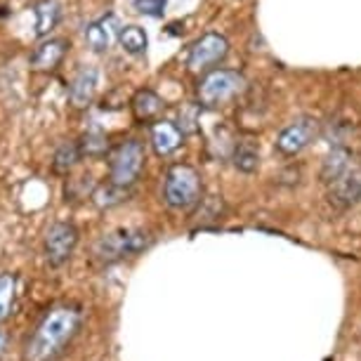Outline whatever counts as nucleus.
<instances>
[{
	"label": "nucleus",
	"mask_w": 361,
	"mask_h": 361,
	"mask_svg": "<svg viewBox=\"0 0 361 361\" xmlns=\"http://www.w3.org/2000/svg\"><path fill=\"white\" fill-rule=\"evenodd\" d=\"M92 201L97 203L99 208H114V206H118V203L128 201V187H118L109 180V185H102L94 189Z\"/></svg>",
	"instance_id": "a211bd4d"
},
{
	"label": "nucleus",
	"mask_w": 361,
	"mask_h": 361,
	"mask_svg": "<svg viewBox=\"0 0 361 361\" xmlns=\"http://www.w3.org/2000/svg\"><path fill=\"white\" fill-rule=\"evenodd\" d=\"M166 5L168 0H135L133 8L140 12V15H147V17H161L166 12Z\"/></svg>",
	"instance_id": "5701e85b"
},
{
	"label": "nucleus",
	"mask_w": 361,
	"mask_h": 361,
	"mask_svg": "<svg viewBox=\"0 0 361 361\" xmlns=\"http://www.w3.org/2000/svg\"><path fill=\"white\" fill-rule=\"evenodd\" d=\"M185 142V133L173 121H156L152 126V147L159 156H173Z\"/></svg>",
	"instance_id": "ddd939ff"
},
{
	"label": "nucleus",
	"mask_w": 361,
	"mask_h": 361,
	"mask_svg": "<svg viewBox=\"0 0 361 361\" xmlns=\"http://www.w3.org/2000/svg\"><path fill=\"white\" fill-rule=\"evenodd\" d=\"M319 137V121L317 118H298L286 126L276 137V149L286 156H295L310 147Z\"/></svg>",
	"instance_id": "6e6552de"
},
{
	"label": "nucleus",
	"mask_w": 361,
	"mask_h": 361,
	"mask_svg": "<svg viewBox=\"0 0 361 361\" xmlns=\"http://www.w3.org/2000/svg\"><path fill=\"white\" fill-rule=\"evenodd\" d=\"M149 241H152V236L142 229H116L99 238V243L94 246V255L102 262H116L121 257L142 253L149 246Z\"/></svg>",
	"instance_id": "39448f33"
},
{
	"label": "nucleus",
	"mask_w": 361,
	"mask_h": 361,
	"mask_svg": "<svg viewBox=\"0 0 361 361\" xmlns=\"http://www.w3.org/2000/svg\"><path fill=\"white\" fill-rule=\"evenodd\" d=\"M80 147L76 142H64L62 147L54 152V159H52V170L57 175H69L73 168H76V163L80 161Z\"/></svg>",
	"instance_id": "f3484780"
},
{
	"label": "nucleus",
	"mask_w": 361,
	"mask_h": 361,
	"mask_svg": "<svg viewBox=\"0 0 361 361\" xmlns=\"http://www.w3.org/2000/svg\"><path fill=\"white\" fill-rule=\"evenodd\" d=\"M5 347H8V336H5V331H0V357L5 354Z\"/></svg>",
	"instance_id": "b1692460"
},
{
	"label": "nucleus",
	"mask_w": 361,
	"mask_h": 361,
	"mask_svg": "<svg viewBox=\"0 0 361 361\" xmlns=\"http://www.w3.org/2000/svg\"><path fill=\"white\" fill-rule=\"evenodd\" d=\"M130 106H133L135 118L142 121V123H149V121L159 118L166 104H163V99L154 90H137L130 102Z\"/></svg>",
	"instance_id": "4468645a"
},
{
	"label": "nucleus",
	"mask_w": 361,
	"mask_h": 361,
	"mask_svg": "<svg viewBox=\"0 0 361 361\" xmlns=\"http://www.w3.org/2000/svg\"><path fill=\"white\" fill-rule=\"evenodd\" d=\"M234 166L243 173H255L257 166H260V154L250 145H238L234 152Z\"/></svg>",
	"instance_id": "412c9836"
},
{
	"label": "nucleus",
	"mask_w": 361,
	"mask_h": 361,
	"mask_svg": "<svg viewBox=\"0 0 361 361\" xmlns=\"http://www.w3.org/2000/svg\"><path fill=\"white\" fill-rule=\"evenodd\" d=\"M33 15H36V36H47L62 19V8L57 0H40L33 8Z\"/></svg>",
	"instance_id": "2eb2a0df"
},
{
	"label": "nucleus",
	"mask_w": 361,
	"mask_h": 361,
	"mask_svg": "<svg viewBox=\"0 0 361 361\" xmlns=\"http://www.w3.org/2000/svg\"><path fill=\"white\" fill-rule=\"evenodd\" d=\"M329 201L338 210L352 208L361 199V168H350L329 185Z\"/></svg>",
	"instance_id": "1a4fd4ad"
},
{
	"label": "nucleus",
	"mask_w": 361,
	"mask_h": 361,
	"mask_svg": "<svg viewBox=\"0 0 361 361\" xmlns=\"http://www.w3.org/2000/svg\"><path fill=\"white\" fill-rule=\"evenodd\" d=\"M80 147V154L83 156H102L109 149V142H106V135L99 133V130H92L83 135V140L78 142Z\"/></svg>",
	"instance_id": "4be33fe9"
},
{
	"label": "nucleus",
	"mask_w": 361,
	"mask_h": 361,
	"mask_svg": "<svg viewBox=\"0 0 361 361\" xmlns=\"http://www.w3.org/2000/svg\"><path fill=\"white\" fill-rule=\"evenodd\" d=\"M227 54H229L227 38L220 36V33H206V36H201L189 47L187 66H189V71H206L210 66L224 62Z\"/></svg>",
	"instance_id": "0eeeda50"
},
{
	"label": "nucleus",
	"mask_w": 361,
	"mask_h": 361,
	"mask_svg": "<svg viewBox=\"0 0 361 361\" xmlns=\"http://www.w3.org/2000/svg\"><path fill=\"white\" fill-rule=\"evenodd\" d=\"M118 43L128 54H142L147 50L149 38L145 29H140V26H126V29H121Z\"/></svg>",
	"instance_id": "6ab92c4d"
},
{
	"label": "nucleus",
	"mask_w": 361,
	"mask_h": 361,
	"mask_svg": "<svg viewBox=\"0 0 361 361\" xmlns=\"http://www.w3.org/2000/svg\"><path fill=\"white\" fill-rule=\"evenodd\" d=\"M350 161H352L350 149L336 147L329 156H326V161H324V166H322V180L326 182V185H331L333 180H338L340 175L347 173V170L352 168Z\"/></svg>",
	"instance_id": "dca6fc26"
},
{
	"label": "nucleus",
	"mask_w": 361,
	"mask_h": 361,
	"mask_svg": "<svg viewBox=\"0 0 361 361\" xmlns=\"http://www.w3.org/2000/svg\"><path fill=\"white\" fill-rule=\"evenodd\" d=\"M78 246V229L71 222H54L45 234V257L52 267H62L71 260Z\"/></svg>",
	"instance_id": "423d86ee"
},
{
	"label": "nucleus",
	"mask_w": 361,
	"mask_h": 361,
	"mask_svg": "<svg viewBox=\"0 0 361 361\" xmlns=\"http://www.w3.org/2000/svg\"><path fill=\"white\" fill-rule=\"evenodd\" d=\"M145 168V147L137 140L118 145L109 156V180L118 187H133Z\"/></svg>",
	"instance_id": "20e7f679"
},
{
	"label": "nucleus",
	"mask_w": 361,
	"mask_h": 361,
	"mask_svg": "<svg viewBox=\"0 0 361 361\" xmlns=\"http://www.w3.org/2000/svg\"><path fill=\"white\" fill-rule=\"evenodd\" d=\"M246 78L234 69H215L206 73L196 87V99L203 109H220L246 92Z\"/></svg>",
	"instance_id": "f03ea898"
},
{
	"label": "nucleus",
	"mask_w": 361,
	"mask_h": 361,
	"mask_svg": "<svg viewBox=\"0 0 361 361\" xmlns=\"http://www.w3.org/2000/svg\"><path fill=\"white\" fill-rule=\"evenodd\" d=\"M118 36H121V24H118V19H116V15L102 17L85 29V43L90 45L94 52L109 50V47L118 40Z\"/></svg>",
	"instance_id": "9b49d317"
},
{
	"label": "nucleus",
	"mask_w": 361,
	"mask_h": 361,
	"mask_svg": "<svg viewBox=\"0 0 361 361\" xmlns=\"http://www.w3.org/2000/svg\"><path fill=\"white\" fill-rule=\"evenodd\" d=\"M69 50V40L64 38H50L45 43H40L36 47V52L31 54L29 64L33 71H54L62 64L64 54Z\"/></svg>",
	"instance_id": "f8f14e48"
},
{
	"label": "nucleus",
	"mask_w": 361,
	"mask_h": 361,
	"mask_svg": "<svg viewBox=\"0 0 361 361\" xmlns=\"http://www.w3.org/2000/svg\"><path fill=\"white\" fill-rule=\"evenodd\" d=\"M163 199L170 208L187 210L201 199V175L199 170L187 163H175L168 168L163 182Z\"/></svg>",
	"instance_id": "7ed1b4c3"
},
{
	"label": "nucleus",
	"mask_w": 361,
	"mask_h": 361,
	"mask_svg": "<svg viewBox=\"0 0 361 361\" xmlns=\"http://www.w3.org/2000/svg\"><path fill=\"white\" fill-rule=\"evenodd\" d=\"M99 85V71L94 66H80L69 85V102L73 109H85L94 99Z\"/></svg>",
	"instance_id": "9d476101"
},
{
	"label": "nucleus",
	"mask_w": 361,
	"mask_h": 361,
	"mask_svg": "<svg viewBox=\"0 0 361 361\" xmlns=\"http://www.w3.org/2000/svg\"><path fill=\"white\" fill-rule=\"evenodd\" d=\"M80 312L76 307H54L40 319L26 347V361H52L76 336Z\"/></svg>",
	"instance_id": "f257e3e1"
},
{
	"label": "nucleus",
	"mask_w": 361,
	"mask_h": 361,
	"mask_svg": "<svg viewBox=\"0 0 361 361\" xmlns=\"http://www.w3.org/2000/svg\"><path fill=\"white\" fill-rule=\"evenodd\" d=\"M17 295V276L15 274H0V322L10 317L12 305Z\"/></svg>",
	"instance_id": "aec40b11"
}]
</instances>
